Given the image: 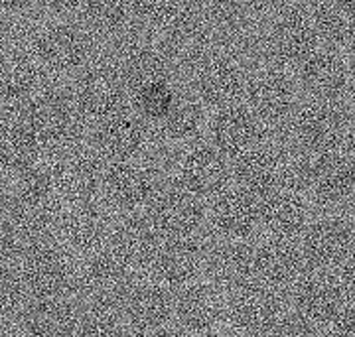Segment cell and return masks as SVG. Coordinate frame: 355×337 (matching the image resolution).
<instances>
[{"label": "cell", "mask_w": 355, "mask_h": 337, "mask_svg": "<svg viewBox=\"0 0 355 337\" xmlns=\"http://www.w3.org/2000/svg\"><path fill=\"white\" fill-rule=\"evenodd\" d=\"M30 55L48 71L73 74L89 62L91 40L79 26L53 22L32 34Z\"/></svg>", "instance_id": "obj_1"}, {"label": "cell", "mask_w": 355, "mask_h": 337, "mask_svg": "<svg viewBox=\"0 0 355 337\" xmlns=\"http://www.w3.org/2000/svg\"><path fill=\"white\" fill-rule=\"evenodd\" d=\"M20 278L36 298H58L71 284V268L62 250L38 243L24 254Z\"/></svg>", "instance_id": "obj_2"}, {"label": "cell", "mask_w": 355, "mask_h": 337, "mask_svg": "<svg viewBox=\"0 0 355 337\" xmlns=\"http://www.w3.org/2000/svg\"><path fill=\"white\" fill-rule=\"evenodd\" d=\"M42 83V67L30 51L0 48V103H20Z\"/></svg>", "instance_id": "obj_3"}, {"label": "cell", "mask_w": 355, "mask_h": 337, "mask_svg": "<svg viewBox=\"0 0 355 337\" xmlns=\"http://www.w3.org/2000/svg\"><path fill=\"white\" fill-rule=\"evenodd\" d=\"M24 329L28 337H76V312L64 300L38 298L24 312Z\"/></svg>", "instance_id": "obj_4"}, {"label": "cell", "mask_w": 355, "mask_h": 337, "mask_svg": "<svg viewBox=\"0 0 355 337\" xmlns=\"http://www.w3.org/2000/svg\"><path fill=\"white\" fill-rule=\"evenodd\" d=\"M342 288L330 278H308L296 290V304L306 318L314 322H328L342 308Z\"/></svg>", "instance_id": "obj_5"}, {"label": "cell", "mask_w": 355, "mask_h": 337, "mask_svg": "<svg viewBox=\"0 0 355 337\" xmlns=\"http://www.w3.org/2000/svg\"><path fill=\"white\" fill-rule=\"evenodd\" d=\"M352 250V237L345 227L326 223L316 227L306 239V257L318 266H334L345 261Z\"/></svg>", "instance_id": "obj_6"}, {"label": "cell", "mask_w": 355, "mask_h": 337, "mask_svg": "<svg viewBox=\"0 0 355 337\" xmlns=\"http://www.w3.org/2000/svg\"><path fill=\"white\" fill-rule=\"evenodd\" d=\"M123 273L114 262L95 259L85 266L81 275L83 294L95 304H111L123 292Z\"/></svg>", "instance_id": "obj_7"}, {"label": "cell", "mask_w": 355, "mask_h": 337, "mask_svg": "<svg viewBox=\"0 0 355 337\" xmlns=\"http://www.w3.org/2000/svg\"><path fill=\"white\" fill-rule=\"evenodd\" d=\"M64 233L69 247L81 250V252H89V250H95L99 247L103 239V227L95 219V215L79 211L65 221Z\"/></svg>", "instance_id": "obj_8"}, {"label": "cell", "mask_w": 355, "mask_h": 337, "mask_svg": "<svg viewBox=\"0 0 355 337\" xmlns=\"http://www.w3.org/2000/svg\"><path fill=\"white\" fill-rule=\"evenodd\" d=\"M235 318L247 329H259L266 327L277 318V302L268 294H249L237 302L235 306Z\"/></svg>", "instance_id": "obj_9"}, {"label": "cell", "mask_w": 355, "mask_h": 337, "mask_svg": "<svg viewBox=\"0 0 355 337\" xmlns=\"http://www.w3.org/2000/svg\"><path fill=\"white\" fill-rule=\"evenodd\" d=\"M24 294L26 288L20 275L2 264L0 266V322H4L6 318H10L20 310Z\"/></svg>", "instance_id": "obj_10"}, {"label": "cell", "mask_w": 355, "mask_h": 337, "mask_svg": "<svg viewBox=\"0 0 355 337\" xmlns=\"http://www.w3.org/2000/svg\"><path fill=\"white\" fill-rule=\"evenodd\" d=\"M263 270L272 280H288L298 270V257L291 249H275L265 252Z\"/></svg>", "instance_id": "obj_11"}, {"label": "cell", "mask_w": 355, "mask_h": 337, "mask_svg": "<svg viewBox=\"0 0 355 337\" xmlns=\"http://www.w3.org/2000/svg\"><path fill=\"white\" fill-rule=\"evenodd\" d=\"M121 0H83V14L91 26L107 28L114 24L121 18Z\"/></svg>", "instance_id": "obj_12"}, {"label": "cell", "mask_w": 355, "mask_h": 337, "mask_svg": "<svg viewBox=\"0 0 355 337\" xmlns=\"http://www.w3.org/2000/svg\"><path fill=\"white\" fill-rule=\"evenodd\" d=\"M182 316L186 324L190 325H205L214 318V304L202 292H191L182 300Z\"/></svg>", "instance_id": "obj_13"}, {"label": "cell", "mask_w": 355, "mask_h": 337, "mask_svg": "<svg viewBox=\"0 0 355 337\" xmlns=\"http://www.w3.org/2000/svg\"><path fill=\"white\" fill-rule=\"evenodd\" d=\"M166 312V300L156 292H146L135 302V318L140 324H158Z\"/></svg>", "instance_id": "obj_14"}, {"label": "cell", "mask_w": 355, "mask_h": 337, "mask_svg": "<svg viewBox=\"0 0 355 337\" xmlns=\"http://www.w3.org/2000/svg\"><path fill=\"white\" fill-rule=\"evenodd\" d=\"M312 81L320 85V87L324 89H331V87H338L340 83H342L343 74L342 69H340V63L331 62V60H322V62L318 63L316 67L312 69Z\"/></svg>", "instance_id": "obj_15"}, {"label": "cell", "mask_w": 355, "mask_h": 337, "mask_svg": "<svg viewBox=\"0 0 355 337\" xmlns=\"http://www.w3.org/2000/svg\"><path fill=\"white\" fill-rule=\"evenodd\" d=\"M76 337H121L119 329L103 318H89L77 325Z\"/></svg>", "instance_id": "obj_16"}, {"label": "cell", "mask_w": 355, "mask_h": 337, "mask_svg": "<svg viewBox=\"0 0 355 337\" xmlns=\"http://www.w3.org/2000/svg\"><path fill=\"white\" fill-rule=\"evenodd\" d=\"M16 229L10 221L0 217V266L8 262L16 252Z\"/></svg>", "instance_id": "obj_17"}, {"label": "cell", "mask_w": 355, "mask_h": 337, "mask_svg": "<svg viewBox=\"0 0 355 337\" xmlns=\"http://www.w3.org/2000/svg\"><path fill=\"white\" fill-rule=\"evenodd\" d=\"M277 337H316V331L304 320H288L282 324Z\"/></svg>", "instance_id": "obj_18"}, {"label": "cell", "mask_w": 355, "mask_h": 337, "mask_svg": "<svg viewBox=\"0 0 355 337\" xmlns=\"http://www.w3.org/2000/svg\"><path fill=\"white\" fill-rule=\"evenodd\" d=\"M328 337H355V310L340 313Z\"/></svg>", "instance_id": "obj_19"}, {"label": "cell", "mask_w": 355, "mask_h": 337, "mask_svg": "<svg viewBox=\"0 0 355 337\" xmlns=\"http://www.w3.org/2000/svg\"><path fill=\"white\" fill-rule=\"evenodd\" d=\"M221 275L229 276V278H237L245 273V266H243V254L241 252H231L229 257L223 259V264L219 268Z\"/></svg>", "instance_id": "obj_20"}, {"label": "cell", "mask_w": 355, "mask_h": 337, "mask_svg": "<svg viewBox=\"0 0 355 337\" xmlns=\"http://www.w3.org/2000/svg\"><path fill=\"white\" fill-rule=\"evenodd\" d=\"M83 0H38L40 6H44L46 10L53 14H64L77 8Z\"/></svg>", "instance_id": "obj_21"}, {"label": "cell", "mask_w": 355, "mask_h": 337, "mask_svg": "<svg viewBox=\"0 0 355 337\" xmlns=\"http://www.w3.org/2000/svg\"><path fill=\"white\" fill-rule=\"evenodd\" d=\"M38 0H0V12L2 14H22L30 10Z\"/></svg>", "instance_id": "obj_22"}, {"label": "cell", "mask_w": 355, "mask_h": 337, "mask_svg": "<svg viewBox=\"0 0 355 337\" xmlns=\"http://www.w3.org/2000/svg\"><path fill=\"white\" fill-rule=\"evenodd\" d=\"M342 286L345 288V292L349 296L355 298V259H352V261L345 264V268H343Z\"/></svg>", "instance_id": "obj_23"}, {"label": "cell", "mask_w": 355, "mask_h": 337, "mask_svg": "<svg viewBox=\"0 0 355 337\" xmlns=\"http://www.w3.org/2000/svg\"><path fill=\"white\" fill-rule=\"evenodd\" d=\"M14 337H28V336H14Z\"/></svg>", "instance_id": "obj_24"}]
</instances>
